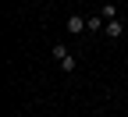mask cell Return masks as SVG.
I'll use <instances>...</instances> for the list:
<instances>
[{
    "label": "cell",
    "instance_id": "6da1fadb",
    "mask_svg": "<svg viewBox=\"0 0 128 117\" xmlns=\"http://www.w3.org/2000/svg\"><path fill=\"white\" fill-rule=\"evenodd\" d=\"M50 53H54V60L60 64V71H64V75H71V71H75V64H78V60L71 57V50L64 46V43H54V46H50Z\"/></svg>",
    "mask_w": 128,
    "mask_h": 117
},
{
    "label": "cell",
    "instance_id": "7a4b0ae2",
    "mask_svg": "<svg viewBox=\"0 0 128 117\" xmlns=\"http://www.w3.org/2000/svg\"><path fill=\"white\" fill-rule=\"evenodd\" d=\"M103 36H107V39H121V36H124V21H121V18H114V21H107V28H103Z\"/></svg>",
    "mask_w": 128,
    "mask_h": 117
},
{
    "label": "cell",
    "instance_id": "3957f363",
    "mask_svg": "<svg viewBox=\"0 0 128 117\" xmlns=\"http://www.w3.org/2000/svg\"><path fill=\"white\" fill-rule=\"evenodd\" d=\"M68 32H75V36L86 32V18H82V14H71V18H68Z\"/></svg>",
    "mask_w": 128,
    "mask_h": 117
},
{
    "label": "cell",
    "instance_id": "277c9868",
    "mask_svg": "<svg viewBox=\"0 0 128 117\" xmlns=\"http://www.w3.org/2000/svg\"><path fill=\"white\" fill-rule=\"evenodd\" d=\"M107 28V21L100 18V14H89V18H86V32H103Z\"/></svg>",
    "mask_w": 128,
    "mask_h": 117
},
{
    "label": "cell",
    "instance_id": "5b68a950",
    "mask_svg": "<svg viewBox=\"0 0 128 117\" xmlns=\"http://www.w3.org/2000/svg\"><path fill=\"white\" fill-rule=\"evenodd\" d=\"M96 14H100L103 21H114V18H118V4H103V7L96 11Z\"/></svg>",
    "mask_w": 128,
    "mask_h": 117
},
{
    "label": "cell",
    "instance_id": "8992f818",
    "mask_svg": "<svg viewBox=\"0 0 128 117\" xmlns=\"http://www.w3.org/2000/svg\"><path fill=\"white\" fill-rule=\"evenodd\" d=\"M114 4H128V0H114Z\"/></svg>",
    "mask_w": 128,
    "mask_h": 117
},
{
    "label": "cell",
    "instance_id": "52a82bcc",
    "mask_svg": "<svg viewBox=\"0 0 128 117\" xmlns=\"http://www.w3.org/2000/svg\"><path fill=\"white\" fill-rule=\"evenodd\" d=\"M46 117H57V114H46Z\"/></svg>",
    "mask_w": 128,
    "mask_h": 117
}]
</instances>
